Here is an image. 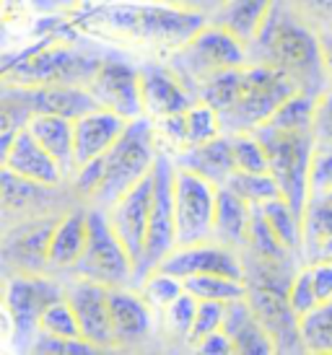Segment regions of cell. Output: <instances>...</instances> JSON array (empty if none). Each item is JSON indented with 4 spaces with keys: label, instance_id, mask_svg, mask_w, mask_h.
Returning a JSON list of instances; mask_svg holds the SVG:
<instances>
[{
    "label": "cell",
    "instance_id": "cell-36",
    "mask_svg": "<svg viewBox=\"0 0 332 355\" xmlns=\"http://www.w3.org/2000/svg\"><path fill=\"white\" fill-rule=\"evenodd\" d=\"M153 132H156V146L161 153H174L179 156L187 150V122L185 112L179 114H169V117L153 119Z\"/></svg>",
    "mask_w": 332,
    "mask_h": 355
},
{
    "label": "cell",
    "instance_id": "cell-16",
    "mask_svg": "<svg viewBox=\"0 0 332 355\" xmlns=\"http://www.w3.org/2000/svg\"><path fill=\"white\" fill-rule=\"evenodd\" d=\"M140 89H143V109L151 119L187 112L197 101V96L187 89L185 80L174 70L156 62H146L140 68Z\"/></svg>",
    "mask_w": 332,
    "mask_h": 355
},
{
    "label": "cell",
    "instance_id": "cell-11",
    "mask_svg": "<svg viewBox=\"0 0 332 355\" xmlns=\"http://www.w3.org/2000/svg\"><path fill=\"white\" fill-rule=\"evenodd\" d=\"M65 296V288L40 275H16L6 283L3 306L13 319V337L19 340L21 350H29L31 343L42 332V316L49 304Z\"/></svg>",
    "mask_w": 332,
    "mask_h": 355
},
{
    "label": "cell",
    "instance_id": "cell-26",
    "mask_svg": "<svg viewBox=\"0 0 332 355\" xmlns=\"http://www.w3.org/2000/svg\"><path fill=\"white\" fill-rule=\"evenodd\" d=\"M263 213L267 218V223L270 228L275 231V236L281 239V244H283L288 252L293 254H301V247H304V226H301V216L293 210V205L288 200L281 195V198H273L263 202Z\"/></svg>",
    "mask_w": 332,
    "mask_h": 355
},
{
    "label": "cell",
    "instance_id": "cell-1",
    "mask_svg": "<svg viewBox=\"0 0 332 355\" xmlns=\"http://www.w3.org/2000/svg\"><path fill=\"white\" fill-rule=\"evenodd\" d=\"M83 34L156 52H174L208 26L203 10L164 0H83L68 13Z\"/></svg>",
    "mask_w": 332,
    "mask_h": 355
},
{
    "label": "cell",
    "instance_id": "cell-24",
    "mask_svg": "<svg viewBox=\"0 0 332 355\" xmlns=\"http://www.w3.org/2000/svg\"><path fill=\"white\" fill-rule=\"evenodd\" d=\"M249 226H252V205L229 187H218L213 241L231 249L247 247L249 244Z\"/></svg>",
    "mask_w": 332,
    "mask_h": 355
},
{
    "label": "cell",
    "instance_id": "cell-19",
    "mask_svg": "<svg viewBox=\"0 0 332 355\" xmlns=\"http://www.w3.org/2000/svg\"><path fill=\"white\" fill-rule=\"evenodd\" d=\"M6 94L21 99L31 109V114H63L68 119H78L88 112L99 109V101L88 86H44V89H16L6 86Z\"/></svg>",
    "mask_w": 332,
    "mask_h": 355
},
{
    "label": "cell",
    "instance_id": "cell-27",
    "mask_svg": "<svg viewBox=\"0 0 332 355\" xmlns=\"http://www.w3.org/2000/svg\"><path fill=\"white\" fill-rule=\"evenodd\" d=\"M299 335L304 350L332 353V298L317 304L309 314L299 316Z\"/></svg>",
    "mask_w": 332,
    "mask_h": 355
},
{
    "label": "cell",
    "instance_id": "cell-7",
    "mask_svg": "<svg viewBox=\"0 0 332 355\" xmlns=\"http://www.w3.org/2000/svg\"><path fill=\"white\" fill-rule=\"evenodd\" d=\"M249 62V47L234 34L221 29L218 24H208L192 40L169 55V68L174 70L185 86L197 96L200 86L221 70L242 68Z\"/></svg>",
    "mask_w": 332,
    "mask_h": 355
},
{
    "label": "cell",
    "instance_id": "cell-20",
    "mask_svg": "<svg viewBox=\"0 0 332 355\" xmlns=\"http://www.w3.org/2000/svg\"><path fill=\"white\" fill-rule=\"evenodd\" d=\"M127 122L130 119H125L122 114L104 107L73 119V130H76V164L81 166V164H86L91 158L104 156L119 140V135L125 132Z\"/></svg>",
    "mask_w": 332,
    "mask_h": 355
},
{
    "label": "cell",
    "instance_id": "cell-8",
    "mask_svg": "<svg viewBox=\"0 0 332 355\" xmlns=\"http://www.w3.org/2000/svg\"><path fill=\"white\" fill-rule=\"evenodd\" d=\"M70 272L107 288H135V262L109 223L104 207L88 210L86 249Z\"/></svg>",
    "mask_w": 332,
    "mask_h": 355
},
{
    "label": "cell",
    "instance_id": "cell-12",
    "mask_svg": "<svg viewBox=\"0 0 332 355\" xmlns=\"http://www.w3.org/2000/svg\"><path fill=\"white\" fill-rule=\"evenodd\" d=\"M88 91L94 94L99 107L112 109L125 119H138L146 114L143 109V89H140V68L125 60L104 58L88 80Z\"/></svg>",
    "mask_w": 332,
    "mask_h": 355
},
{
    "label": "cell",
    "instance_id": "cell-13",
    "mask_svg": "<svg viewBox=\"0 0 332 355\" xmlns=\"http://www.w3.org/2000/svg\"><path fill=\"white\" fill-rule=\"evenodd\" d=\"M153 187H156V182H153V168H151V174H146L133 189H127L115 205L107 207L109 223L117 231V236L122 239L125 249L133 257L135 270L140 265V259H143V252H146L148 220H151V205H153Z\"/></svg>",
    "mask_w": 332,
    "mask_h": 355
},
{
    "label": "cell",
    "instance_id": "cell-2",
    "mask_svg": "<svg viewBox=\"0 0 332 355\" xmlns=\"http://www.w3.org/2000/svg\"><path fill=\"white\" fill-rule=\"evenodd\" d=\"M293 94H299V86L285 73L263 62H247L210 76L197 91V99L215 107L224 135H236L265 125Z\"/></svg>",
    "mask_w": 332,
    "mask_h": 355
},
{
    "label": "cell",
    "instance_id": "cell-38",
    "mask_svg": "<svg viewBox=\"0 0 332 355\" xmlns=\"http://www.w3.org/2000/svg\"><path fill=\"white\" fill-rule=\"evenodd\" d=\"M332 195V146H314L309 164V198Z\"/></svg>",
    "mask_w": 332,
    "mask_h": 355
},
{
    "label": "cell",
    "instance_id": "cell-47",
    "mask_svg": "<svg viewBox=\"0 0 332 355\" xmlns=\"http://www.w3.org/2000/svg\"><path fill=\"white\" fill-rule=\"evenodd\" d=\"M31 8L40 10L42 16H52V13H70L83 3V0H29Z\"/></svg>",
    "mask_w": 332,
    "mask_h": 355
},
{
    "label": "cell",
    "instance_id": "cell-44",
    "mask_svg": "<svg viewBox=\"0 0 332 355\" xmlns=\"http://www.w3.org/2000/svg\"><path fill=\"white\" fill-rule=\"evenodd\" d=\"M101 179H104V156L81 164L76 168V174H73V184H76V192L86 195V198H94L97 189L101 187Z\"/></svg>",
    "mask_w": 332,
    "mask_h": 355
},
{
    "label": "cell",
    "instance_id": "cell-5",
    "mask_svg": "<svg viewBox=\"0 0 332 355\" xmlns=\"http://www.w3.org/2000/svg\"><path fill=\"white\" fill-rule=\"evenodd\" d=\"M158 158L156 132H153V119L143 114L127 122L125 132L119 140L104 153V179L101 187L94 195L97 207H112L127 189H133L140 179L151 174V168Z\"/></svg>",
    "mask_w": 332,
    "mask_h": 355
},
{
    "label": "cell",
    "instance_id": "cell-9",
    "mask_svg": "<svg viewBox=\"0 0 332 355\" xmlns=\"http://www.w3.org/2000/svg\"><path fill=\"white\" fill-rule=\"evenodd\" d=\"M174 174L176 164L169 153L158 150L153 164V205H151V220H148V239L143 259L135 270V288L143 283L148 272H153L166 257L172 254L176 244V210H174Z\"/></svg>",
    "mask_w": 332,
    "mask_h": 355
},
{
    "label": "cell",
    "instance_id": "cell-29",
    "mask_svg": "<svg viewBox=\"0 0 332 355\" xmlns=\"http://www.w3.org/2000/svg\"><path fill=\"white\" fill-rule=\"evenodd\" d=\"M304 226V247L301 254H312L324 239L332 236V200L330 198H309L301 216Z\"/></svg>",
    "mask_w": 332,
    "mask_h": 355
},
{
    "label": "cell",
    "instance_id": "cell-4",
    "mask_svg": "<svg viewBox=\"0 0 332 355\" xmlns=\"http://www.w3.org/2000/svg\"><path fill=\"white\" fill-rule=\"evenodd\" d=\"M104 58L76 50V42L37 40L16 58H6L3 86L44 89V86H88Z\"/></svg>",
    "mask_w": 332,
    "mask_h": 355
},
{
    "label": "cell",
    "instance_id": "cell-39",
    "mask_svg": "<svg viewBox=\"0 0 332 355\" xmlns=\"http://www.w3.org/2000/svg\"><path fill=\"white\" fill-rule=\"evenodd\" d=\"M29 350L42 355H60V353L83 355V353H97L101 347L88 343L86 337H58V335H49V332H40L37 340L31 343Z\"/></svg>",
    "mask_w": 332,
    "mask_h": 355
},
{
    "label": "cell",
    "instance_id": "cell-30",
    "mask_svg": "<svg viewBox=\"0 0 332 355\" xmlns=\"http://www.w3.org/2000/svg\"><path fill=\"white\" fill-rule=\"evenodd\" d=\"M185 291H190L197 298H210V301H224V304L249 296L247 280H236L229 275H192L185 280Z\"/></svg>",
    "mask_w": 332,
    "mask_h": 355
},
{
    "label": "cell",
    "instance_id": "cell-32",
    "mask_svg": "<svg viewBox=\"0 0 332 355\" xmlns=\"http://www.w3.org/2000/svg\"><path fill=\"white\" fill-rule=\"evenodd\" d=\"M138 291L143 293L151 309H158V311H164L166 306L172 304L176 296H182L185 293V280L182 277L172 275V272H164V270H153V272H148L143 277V283L138 286Z\"/></svg>",
    "mask_w": 332,
    "mask_h": 355
},
{
    "label": "cell",
    "instance_id": "cell-25",
    "mask_svg": "<svg viewBox=\"0 0 332 355\" xmlns=\"http://www.w3.org/2000/svg\"><path fill=\"white\" fill-rule=\"evenodd\" d=\"M273 3L275 0H224L215 10L213 24L249 47L260 37L265 21L273 10Z\"/></svg>",
    "mask_w": 332,
    "mask_h": 355
},
{
    "label": "cell",
    "instance_id": "cell-28",
    "mask_svg": "<svg viewBox=\"0 0 332 355\" xmlns=\"http://www.w3.org/2000/svg\"><path fill=\"white\" fill-rule=\"evenodd\" d=\"M224 187H229L231 192H236L242 200H247L249 205H263L267 200L281 198V184L275 182V177L270 171H239L229 177Z\"/></svg>",
    "mask_w": 332,
    "mask_h": 355
},
{
    "label": "cell",
    "instance_id": "cell-18",
    "mask_svg": "<svg viewBox=\"0 0 332 355\" xmlns=\"http://www.w3.org/2000/svg\"><path fill=\"white\" fill-rule=\"evenodd\" d=\"M109 319L115 345H138L151 335L153 309L135 288H109Z\"/></svg>",
    "mask_w": 332,
    "mask_h": 355
},
{
    "label": "cell",
    "instance_id": "cell-49",
    "mask_svg": "<svg viewBox=\"0 0 332 355\" xmlns=\"http://www.w3.org/2000/svg\"><path fill=\"white\" fill-rule=\"evenodd\" d=\"M306 259H309V262H317V259H327V262H332V236L324 239L322 244L314 249V252L306 257Z\"/></svg>",
    "mask_w": 332,
    "mask_h": 355
},
{
    "label": "cell",
    "instance_id": "cell-45",
    "mask_svg": "<svg viewBox=\"0 0 332 355\" xmlns=\"http://www.w3.org/2000/svg\"><path fill=\"white\" fill-rule=\"evenodd\" d=\"M309 270H312V283H314V291H317L319 304H322V301H330L332 298V262L317 259V262H309Z\"/></svg>",
    "mask_w": 332,
    "mask_h": 355
},
{
    "label": "cell",
    "instance_id": "cell-37",
    "mask_svg": "<svg viewBox=\"0 0 332 355\" xmlns=\"http://www.w3.org/2000/svg\"><path fill=\"white\" fill-rule=\"evenodd\" d=\"M42 332H49V335L58 337H83L81 335L78 316H76L73 306L68 304L65 296L47 306V311L42 316Z\"/></svg>",
    "mask_w": 332,
    "mask_h": 355
},
{
    "label": "cell",
    "instance_id": "cell-41",
    "mask_svg": "<svg viewBox=\"0 0 332 355\" xmlns=\"http://www.w3.org/2000/svg\"><path fill=\"white\" fill-rule=\"evenodd\" d=\"M288 304H291L296 316L309 314L314 306L319 304L317 291H314V283H312V270H309V267H306V270H299V272L288 280Z\"/></svg>",
    "mask_w": 332,
    "mask_h": 355
},
{
    "label": "cell",
    "instance_id": "cell-43",
    "mask_svg": "<svg viewBox=\"0 0 332 355\" xmlns=\"http://www.w3.org/2000/svg\"><path fill=\"white\" fill-rule=\"evenodd\" d=\"M293 10L301 16L306 24H312L314 29L332 31V0H291Z\"/></svg>",
    "mask_w": 332,
    "mask_h": 355
},
{
    "label": "cell",
    "instance_id": "cell-3",
    "mask_svg": "<svg viewBox=\"0 0 332 355\" xmlns=\"http://www.w3.org/2000/svg\"><path fill=\"white\" fill-rule=\"evenodd\" d=\"M249 62L278 68L309 96H319L330 89L319 31L281 0L273 3L260 37L249 44Z\"/></svg>",
    "mask_w": 332,
    "mask_h": 355
},
{
    "label": "cell",
    "instance_id": "cell-14",
    "mask_svg": "<svg viewBox=\"0 0 332 355\" xmlns=\"http://www.w3.org/2000/svg\"><path fill=\"white\" fill-rule=\"evenodd\" d=\"M158 270L172 272V275L182 277V280L192 275H229L236 277V280H247L244 265L236 254V249L218 244L213 239L187 244V247H176L158 265Z\"/></svg>",
    "mask_w": 332,
    "mask_h": 355
},
{
    "label": "cell",
    "instance_id": "cell-17",
    "mask_svg": "<svg viewBox=\"0 0 332 355\" xmlns=\"http://www.w3.org/2000/svg\"><path fill=\"white\" fill-rule=\"evenodd\" d=\"M0 158H3V168L13 171L16 177L44 184V187H58L60 182L65 179V174H63L60 164L55 161V156L31 135L29 128L19 130V135L13 138L10 148Z\"/></svg>",
    "mask_w": 332,
    "mask_h": 355
},
{
    "label": "cell",
    "instance_id": "cell-31",
    "mask_svg": "<svg viewBox=\"0 0 332 355\" xmlns=\"http://www.w3.org/2000/svg\"><path fill=\"white\" fill-rule=\"evenodd\" d=\"M185 122H187V148L203 146V143L218 138L224 132L221 130V117H218L215 107H210L203 99H197L192 107L187 109Z\"/></svg>",
    "mask_w": 332,
    "mask_h": 355
},
{
    "label": "cell",
    "instance_id": "cell-21",
    "mask_svg": "<svg viewBox=\"0 0 332 355\" xmlns=\"http://www.w3.org/2000/svg\"><path fill=\"white\" fill-rule=\"evenodd\" d=\"M88 241V210H70L58 218L47 244V267L73 270Z\"/></svg>",
    "mask_w": 332,
    "mask_h": 355
},
{
    "label": "cell",
    "instance_id": "cell-23",
    "mask_svg": "<svg viewBox=\"0 0 332 355\" xmlns=\"http://www.w3.org/2000/svg\"><path fill=\"white\" fill-rule=\"evenodd\" d=\"M179 166H187L215 182L218 187H224L229 177L236 171V158H234V146H231V135H218V138L208 140L203 146H192V148L182 150L176 156Z\"/></svg>",
    "mask_w": 332,
    "mask_h": 355
},
{
    "label": "cell",
    "instance_id": "cell-42",
    "mask_svg": "<svg viewBox=\"0 0 332 355\" xmlns=\"http://www.w3.org/2000/svg\"><path fill=\"white\" fill-rule=\"evenodd\" d=\"M312 138L314 146H332V86L314 99Z\"/></svg>",
    "mask_w": 332,
    "mask_h": 355
},
{
    "label": "cell",
    "instance_id": "cell-10",
    "mask_svg": "<svg viewBox=\"0 0 332 355\" xmlns=\"http://www.w3.org/2000/svg\"><path fill=\"white\" fill-rule=\"evenodd\" d=\"M215 205H218V184L192 168L176 164L174 210L179 247L213 239Z\"/></svg>",
    "mask_w": 332,
    "mask_h": 355
},
{
    "label": "cell",
    "instance_id": "cell-46",
    "mask_svg": "<svg viewBox=\"0 0 332 355\" xmlns=\"http://www.w3.org/2000/svg\"><path fill=\"white\" fill-rule=\"evenodd\" d=\"M197 353L203 355H229V353H236L234 347V340H231V335L226 332V329H215V332H210L208 337H203L200 343H195Z\"/></svg>",
    "mask_w": 332,
    "mask_h": 355
},
{
    "label": "cell",
    "instance_id": "cell-48",
    "mask_svg": "<svg viewBox=\"0 0 332 355\" xmlns=\"http://www.w3.org/2000/svg\"><path fill=\"white\" fill-rule=\"evenodd\" d=\"M319 42H322L324 62H327V76H330V86H332V31H322V34H319Z\"/></svg>",
    "mask_w": 332,
    "mask_h": 355
},
{
    "label": "cell",
    "instance_id": "cell-40",
    "mask_svg": "<svg viewBox=\"0 0 332 355\" xmlns=\"http://www.w3.org/2000/svg\"><path fill=\"white\" fill-rule=\"evenodd\" d=\"M224 319H226V304L224 301H210V298H200L197 304V316L195 324H192V332L187 337V343H200L203 337H208L215 329H224Z\"/></svg>",
    "mask_w": 332,
    "mask_h": 355
},
{
    "label": "cell",
    "instance_id": "cell-15",
    "mask_svg": "<svg viewBox=\"0 0 332 355\" xmlns=\"http://www.w3.org/2000/svg\"><path fill=\"white\" fill-rule=\"evenodd\" d=\"M65 298L78 316L81 335L97 347L115 345L112 319H109V288L94 283L88 277H78L65 286Z\"/></svg>",
    "mask_w": 332,
    "mask_h": 355
},
{
    "label": "cell",
    "instance_id": "cell-35",
    "mask_svg": "<svg viewBox=\"0 0 332 355\" xmlns=\"http://www.w3.org/2000/svg\"><path fill=\"white\" fill-rule=\"evenodd\" d=\"M197 304H200V298L192 296L190 291H185L182 296H176L174 301L164 309L166 329L176 337H190L192 324H195V316H197Z\"/></svg>",
    "mask_w": 332,
    "mask_h": 355
},
{
    "label": "cell",
    "instance_id": "cell-50",
    "mask_svg": "<svg viewBox=\"0 0 332 355\" xmlns=\"http://www.w3.org/2000/svg\"><path fill=\"white\" fill-rule=\"evenodd\" d=\"M164 3H176V6H182V3H187V0H164Z\"/></svg>",
    "mask_w": 332,
    "mask_h": 355
},
{
    "label": "cell",
    "instance_id": "cell-33",
    "mask_svg": "<svg viewBox=\"0 0 332 355\" xmlns=\"http://www.w3.org/2000/svg\"><path fill=\"white\" fill-rule=\"evenodd\" d=\"M231 340H234L236 353H244V355H267L278 350L273 335L267 332V327L257 316H252L247 324L239 327Z\"/></svg>",
    "mask_w": 332,
    "mask_h": 355
},
{
    "label": "cell",
    "instance_id": "cell-6",
    "mask_svg": "<svg viewBox=\"0 0 332 355\" xmlns=\"http://www.w3.org/2000/svg\"><path fill=\"white\" fill-rule=\"evenodd\" d=\"M252 132L265 146L270 174L281 184L283 198L291 202L299 216H304V207L309 200V164L314 153L312 130H283L265 122Z\"/></svg>",
    "mask_w": 332,
    "mask_h": 355
},
{
    "label": "cell",
    "instance_id": "cell-34",
    "mask_svg": "<svg viewBox=\"0 0 332 355\" xmlns=\"http://www.w3.org/2000/svg\"><path fill=\"white\" fill-rule=\"evenodd\" d=\"M234 158L239 171H270V161L265 153V146L257 140L254 132H236L231 135Z\"/></svg>",
    "mask_w": 332,
    "mask_h": 355
},
{
    "label": "cell",
    "instance_id": "cell-22",
    "mask_svg": "<svg viewBox=\"0 0 332 355\" xmlns=\"http://www.w3.org/2000/svg\"><path fill=\"white\" fill-rule=\"evenodd\" d=\"M31 135L40 140L42 146L55 156L65 177L76 174V130H73V119L63 117V114H31L29 125Z\"/></svg>",
    "mask_w": 332,
    "mask_h": 355
}]
</instances>
